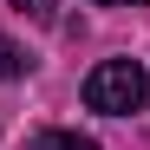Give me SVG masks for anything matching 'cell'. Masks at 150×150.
<instances>
[{
  "label": "cell",
  "instance_id": "2",
  "mask_svg": "<svg viewBox=\"0 0 150 150\" xmlns=\"http://www.w3.org/2000/svg\"><path fill=\"white\" fill-rule=\"evenodd\" d=\"M20 72H26V52H20L7 33H0V85H7V79H20Z\"/></svg>",
  "mask_w": 150,
  "mask_h": 150
},
{
  "label": "cell",
  "instance_id": "4",
  "mask_svg": "<svg viewBox=\"0 0 150 150\" xmlns=\"http://www.w3.org/2000/svg\"><path fill=\"white\" fill-rule=\"evenodd\" d=\"M20 13H33V20H52V0H13Z\"/></svg>",
  "mask_w": 150,
  "mask_h": 150
},
{
  "label": "cell",
  "instance_id": "3",
  "mask_svg": "<svg viewBox=\"0 0 150 150\" xmlns=\"http://www.w3.org/2000/svg\"><path fill=\"white\" fill-rule=\"evenodd\" d=\"M39 150H98L91 137H79V131H46L39 137Z\"/></svg>",
  "mask_w": 150,
  "mask_h": 150
},
{
  "label": "cell",
  "instance_id": "5",
  "mask_svg": "<svg viewBox=\"0 0 150 150\" xmlns=\"http://www.w3.org/2000/svg\"><path fill=\"white\" fill-rule=\"evenodd\" d=\"M98 7H150V0H98Z\"/></svg>",
  "mask_w": 150,
  "mask_h": 150
},
{
  "label": "cell",
  "instance_id": "1",
  "mask_svg": "<svg viewBox=\"0 0 150 150\" xmlns=\"http://www.w3.org/2000/svg\"><path fill=\"white\" fill-rule=\"evenodd\" d=\"M85 105L105 111V117H131V111H144V105H150V72H144L137 59H105V65H91Z\"/></svg>",
  "mask_w": 150,
  "mask_h": 150
}]
</instances>
